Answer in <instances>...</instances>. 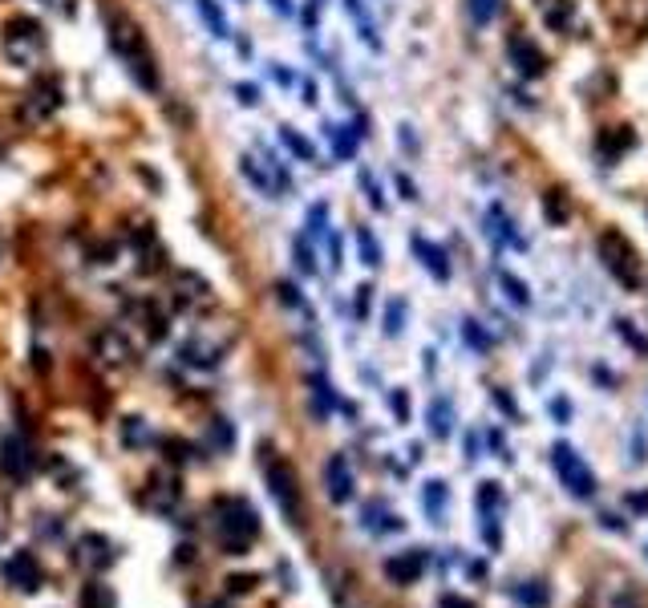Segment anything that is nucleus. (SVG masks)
Segmentation results:
<instances>
[{"mask_svg":"<svg viewBox=\"0 0 648 608\" xmlns=\"http://www.w3.org/2000/svg\"><path fill=\"white\" fill-rule=\"evenodd\" d=\"M426 507L434 515L442 511V507H446V483H426Z\"/></svg>","mask_w":648,"mask_h":608,"instance_id":"obj_35","label":"nucleus"},{"mask_svg":"<svg viewBox=\"0 0 648 608\" xmlns=\"http://www.w3.org/2000/svg\"><path fill=\"white\" fill-rule=\"evenodd\" d=\"M105 29H110V45L114 53L122 58V66L130 69V77L138 82L143 90H158V61L150 53V41H146L143 25L130 17V12H110L105 17Z\"/></svg>","mask_w":648,"mask_h":608,"instance_id":"obj_1","label":"nucleus"},{"mask_svg":"<svg viewBox=\"0 0 648 608\" xmlns=\"http://www.w3.org/2000/svg\"><path fill=\"white\" fill-rule=\"evenodd\" d=\"M632 503H636V507H648V495H632Z\"/></svg>","mask_w":648,"mask_h":608,"instance_id":"obj_51","label":"nucleus"},{"mask_svg":"<svg viewBox=\"0 0 648 608\" xmlns=\"http://www.w3.org/2000/svg\"><path fill=\"white\" fill-rule=\"evenodd\" d=\"M632 143H636V138H632V130L629 126H608V130L600 134V154L604 159H616V154H624V151H632Z\"/></svg>","mask_w":648,"mask_h":608,"instance_id":"obj_18","label":"nucleus"},{"mask_svg":"<svg viewBox=\"0 0 648 608\" xmlns=\"http://www.w3.org/2000/svg\"><path fill=\"white\" fill-rule=\"evenodd\" d=\"M401 321H405V300H390V308H385V333L397 337Z\"/></svg>","mask_w":648,"mask_h":608,"instance_id":"obj_31","label":"nucleus"},{"mask_svg":"<svg viewBox=\"0 0 648 608\" xmlns=\"http://www.w3.org/2000/svg\"><path fill=\"white\" fill-rule=\"evenodd\" d=\"M515 596H523L527 604H539V600H544V589H519Z\"/></svg>","mask_w":648,"mask_h":608,"instance_id":"obj_46","label":"nucleus"},{"mask_svg":"<svg viewBox=\"0 0 648 608\" xmlns=\"http://www.w3.org/2000/svg\"><path fill=\"white\" fill-rule=\"evenodd\" d=\"M94 353L110 365H134V345L126 341L118 329H102V333L94 337Z\"/></svg>","mask_w":648,"mask_h":608,"instance_id":"obj_9","label":"nucleus"},{"mask_svg":"<svg viewBox=\"0 0 648 608\" xmlns=\"http://www.w3.org/2000/svg\"><path fill=\"white\" fill-rule=\"evenodd\" d=\"M280 143H284L288 151H292L300 162H316V151H312V143H308V138H300V134H296L292 126H280Z\"/></svg>","mask_w":648,"mask_h":608,"instance_id":"obj_23","label":"nucleus"},{"mask_svg":"<svg viewBox=\"0 0 648 608\" xmlns=\"http://www.w3.org/2000/svg\"><path fill=\"white\" fill-rule=\"evenodd\" d=\"M357 247H361V260H365L369 268L382 264V247H377V239H373V231H369V228L357 231Z\"/></svg>","mask_w":648,"mask_h":608,"instance_id":"obj_26","label":"nucleus"},{"mask_svg":"<svg viewBox=\"0 0 648 608\" xmlns=\"http://www.w3.org/2000/svg\"><path fill=\"white\" fill-rule=\"evenodd\" d=\"M552 463H555V471H559V479H563V487L575 495V499H588L591 491H596V479H591V471L583 466V458L575 455L567 442H559V447L552 450Z\"/></svg>","mask_w":648,"mask_h":608,"instance_id":"obj_6","label":"nucleus"},{"mask_svg":"<svg viewBox=\"0 0 648 608\" xmlns=\"http://www.w3.org/2000/svg\"><path fill=\"white\" fill-rule=\"evenodd\" d=\"M324 483H328V499L333 503H344V499H353V471L344 463V455H333L328 466H324Z\"/></svg>","mask_w":648,"mask_h":608,"instance_id":"obj_11","label":"nucleus"},{"mask_svg":"<svg viewBox=\"0 0 648 608\" xmlns=\"http://www.w3.org/2000/svg\"><path fill=\"white\" fill-rule=\"evenodd\" d=\"M174 292H179L182 308H203V304L211 300V285L199 272H179L174 276Z\"/></svg>","mask_w":648,"mask_h":608,"instance_id":"obj_12","label":"nucleus"},{"mask_svg":"<svg viewBox=\"0 0 648 608\" xmlns=\"http://www.w3.org/2000/svg\"><path fill=\"white\" fill-rule=\"evenodd\" d=\"M143 321H146L150 341H162V337H166V316L158 313V304H143Z\"/></svg>","mask_w":648,"mask_h":608,"instance_id":"obj_25","label":"nucleus"},{"mask_svg":"<svg viewBox=\"0 0 648 608\" xmlns=\"http://www.w3.org/2000/svg\"><path fill=\"white\" fill-rule=\"evenodd\" d=\"M333 143H336V154H341V159H353V151H357V134L333 130Z\"/></svg>","mask_w":648,"mask_h":608,"instance_id":"obj_36","label":"nucleus"},{"mask_svg":"<svg viewBox=\"0 0 648 608\" xmlns=\"http://www.w3.org/2000/svg\"><path fill=\"white\" fill-rule=\"evenodd\" d=\"M544 17L552 29H567V20H572V0H552Z\"/></svg>","mask_w":648,"mask_h":608,"instance_id":"obj_28","label":"nucleus"},{"mask_svg":"<svg viewBox=\"0 0 648 608\" xmlns=\"http://www.w3.org/2000/svg\"><path fill=\"white\" fill-rule=\"evenodd\" d=\"M4 580H9L17 592H37L45 576H41V564L33 551H17V556L4 564Z\"/></svg>","mask_w":648,"mask_h":608,"instance_id":"obj_7","label":"nucleus"},{"mask_svg":"<svg viewBox=\"0 0 648 608\" xmlns=\"http://www.w3.org/2000/svg\"><path fill=\"white\" fill-rule=\"evenodd\" d=\"M81 560L94 564V568H110L114 564V543L105 540V535H86L81 540Z\"/></svg>","mask_w":648,"mask_h":608,"instance_id":"obj_17","label":"nucleus"},{"mask_svg":"<svg viewBox=\"0 0 648 608\" xmlns=\"http://www.w3.org/2000/svg\"><path fill=\"white\" fill-rule=\"evenodd\" d=\"M369 292H373V288H357V316L369 313Z\"/></svg>","mask_w":648,"mask_h":608,"instance_id":"obj_44","label":"nucleus"},{"mask_svg":"<svg viewBox=\"0 0 648 608\" xmlns=\"http://www.w3.org/2000/svg\"><path fill=\"white\" fill-rule=\"evenodd\" d=\"M498 285L506 288V296H511L519 308H527V304H531V292H527V285H523V280H515L511 272H498Z\"/></svg>","mask_w":648,"mask_h":608,"instance_id":"obj_27","label":"nucleus"},{"mask_svg":"<svg viewBox=\"0 0 648 608\" xmlns=\"http://www.w3.org/2000/svg\"><path fill=\"white\" fill-rule=\"evenodd\" d=\"M429 430L438 438L450 434V401H434V409H429Z\"/></svg>","mask_w":648,"mask_h":608,"instance_id":"obj_29","label":"nucleus"},{"mask_svg":"<svg viewBox=\"0 0 648 608\" xmlns=\"http://www.w3.org/2000/svg\"><path fill=\"white\" fill-rule=\"evenodd\" d=\"M256 584V576H235L231 580V592H243V589H251Z\"/></svg>","mask_w":648,"mask_h":608,"instance_id":"obj_47","label":"nucleus"},{"mask_svg":"<svg viewBox=\"0 0 648 608\" xmlns=\"http://www.w3.org/2000/svg\"><path fill=\"white\" fill-rule=\"evenodd\" d=\"M81 608H114V592H110V584L89 580L86 589H81Z\"/></svg>","mask_w":648,"mask_h":608,"instance_id":"obj_22","label":"nucleus"},{"mask_svg":"<svg viewBox=\"0 0 648 608\" xmlns=\"http://www.w3.org/2000/svg\"><path fill=\"white\" fill-rule=\"evenodd\" d=\"M182 487L174 483V475H154L150 479V491H146V503L154 507V511H171L174 503H179Z\"/></svg>","mask_w":648,"mask_h":608,"instance_id":"obj_15","label":"nucleus"},{"mask_svg":"<svg viewBox=\"0 0 648 608\" xmlns=\"http://www.w3.org/2000/svg\"><path fill=\"white\" fill-rule=\"evenodd\" d=\"M220 353L223 345H207V341H187L179 349L182 362H191V365H203V370H211V365H220Z\"/></svg>","mask_w":648,"mask_h":608,"instance_id":"obj_19","label":"nucleus"},{"mask_svg":"<svg viewBox=\"0 0 648 608\" xmlns=\"http://www.w3.org/2000/svg\"><path fill=\"white\" fill-rule=\"evenodd\" d=\"M344 4H349V12H353V17H357V25H361L365 41H369V45H377V37H373V25H369V12H365V4H361V0H344Z\"/></svg>","mask_w":648,"mask_h":608,"instance_id":"obj_33","label":"nucleus"},{"mask_svg":"<svg viewBox=\"0 0 648 608\" xmlns=\"http://www.w3.org/2000/svg\"><path fill=\"white\" fill-rule=\"evenodd\" d=\"M421 572H426V551L421 548H410V551H401V556H390V560H385V576H390L393 584H413Z\"/></svg>","mask_w":648,"mask_h":608,"instance_id":"obj_10","label":"nucleus"},{"mask_svg":"<svg viewBox=\"0 0 648 608\" xmlns=\"http://www.w3.org/2000/svg\"><path fill=\"white\" fill-rule=\"evenodd\" d=\"M467 9H470V20H474V25H486V20L498 12V0H467Z\"/></svg>","mask_w":648,"mask_h":608,"instance_id":"obj_30","label":"nucleus"},{"mask_svg":"<svg viewBox=\"0 0 648 608\" xmlns=\"http://www.w3.org/2000/svg\"><path fill=\"white\" fill-rule=\"evenodd\" d=\"M511 61H515L519 66V74L523 77H539L547 69V58H544V49L535 45L531 37H527V33H515V37H511Z\"/></svg>","mask_w":648,"mask_h":608,"instance_id":"obj_8","label":"nucleus"},{"mask_svg":"<svg viewBox=\"0 0 648 608\" xmlns=\"http://www.w3.org/2000/svg\"><path fill=\"white\" fill-rule=\"evenodd\" d=\"M361 183H365V191H369V203H373V207H385V199H382V191L373 187V175H361Z\"/></svg>","mask_w":648,"mask_h":608,"instance_id":"obj_42","label":"nucleus"},{"mask_svg":"<svg viewBox=\"0 0 648 608\" xmlns=\"http://www.w3.org/2000/svg\"><path fill=\"white\" fill-rule=\"evenodd\" d=\"M478 507H482V511H495L498 507V483H482V491H478Z\"/></svg>","mask_w":648,"mask_h":608,"instance_id":"obj_37","label":"nucleus"},{"mask_svg":"<svg viewBox=\"0 0 648 608\" xmlns=\"http://www.w3.org/2000/svg\"><path fill=\"white\" fill-rule=\"evenodd\" d=\"M195 4H199V12H203V25H207L215 37L220 41L231 37V25H228V17H223V9L215 4V0H195Z\"/></svg>","mask_w":648,"mask_h":608,"instance_id":"obj_21","label":"nucleus"},{"mask_svg":"<svg viewBox=\"0 0 648 608\" xmlns=\"http://www.w3.org/2000/svg\"><path fill=\"white\" fill-rule=\"evenodd\" d=\"M600 260H604V268H608V272L616 276L624 288L636 292V288L644 285V264H640L636 247L620 236V231H604V236H600Z\"/></svg>","mask_w":648,"mask_h":608,"instance_id":"obj_3","label":"nucleus"},{"mask_svg":"<svg viewBox=\"0 0 648 608\" xmlns=\"http://www.w3.org/2000/svg\"><path fill=\"white\" fill-rule=\"evenodd\" d=\"M393 409H397V418H405V394H393Z\"/></svg>","mask_w":648,"mask_h":608,"instance_id":"obj_48","label":"nucleus"},{"mask_svg":"<svg viewBox=\"0 0 648 608\" xmlns=\"http://www.w3.org/2000/svg\"><path fill=\"white\" fill-rule=\"evenodd\" d=\"M239 97L251 105V102H256V90H251V86H239Z\"/></svg>","mask_w":648,"mask_h":608,"instance_id":"obj_50","label":"nucleus"},{"mask_svg":"<svg viewBox=\"0 0 648 608\" xmlns=\"http://www.w3.org/2000/svg\"><path fill=\"white\" fill-rule=\"evenodd\" d=\"M211 442H215L220 450H231V442H235V434H231V426L223 418L211 422Z\"/></svg>","mask_w":648,"mask_h":608,"instance_id":"obj_34","label":"nucleus"},{"mask_svg":"<svg viewBox=\"0 0 648 608\" xmlns=\"http://www.w3.org/2000/svg\"><path fill=\"white\" fill-rule=\"evenodd\" d=\"M45 4H53V0H45Z\"/></svg>","mask_w":648,"mask_h":608,"instance_id":"obj_52","label":"nucleus"},{"mask_svg":"<svg viewBox=\"0 0 648 608\" xmlns=\"http://www.w3.org/2000/svg\"><path fill=\"white\" fill-rule=\"evenodd\" d=\"M296 264H300V272H308V276L316 272V252L308 247V236L296 239Z\"/></svg>","mask_w":648,"mask_h":608,"instance_id":"obj_32","label":"nucleus"},{"mask_svg":"<svg viewBox=\"0 0 648 608\" xmlns=\"http://www.w3.org/2000/svg\"><path fill=\"white\" fill-rule=\"evenodd\" d=\"M58 105H61L58 82H53V77H41L37 86L29 90V118H45V114H53Z\"/></svg>","mask_w":648,"mask_h":608,"instance_id":"obj_13","label":"nucleus"},{"mask_svg":"<svg viewBox=\"0 0 648 608\" xmlns=\"http://www.w3.org/2000/svg\"><path fill=\"white\" fill-rule=\"evenodd\" d=\"M243 175H248V179L256 183V187H264V191H267V175L256 167V159H243Z\"/></svg>","mask_w":648,"mask_h":608,"instance_id":"obj_40","label":"nucleus"},{"mask_svg":"<svg viewBox=\"0 0 648 608\" xmlns=\"http://www.w3.org/2000/svg\"><path fill=\"white\" fill-rule=\"evenodd\" d=\"M442 608H474V604L462 600V596H454V592H446V596H442Z\"/></svg>","mask_w":648,"mask_h":608,"instance_id":"obj_45","label":"nucleus"},{"mask_svg":"<svg viewBox=\"0 0 648 608\" xmlns=\"http://www.w3.org/2000/svg\"><path fill=\"white\" fill-rule=\"evenodd\" d=\"M45 49V33H41V25L33 17H12L9 25H4V53H9L17 66H25V61L33 58V53H41Z\"/></svg>","mask_w":648,"mask_h":608,"instance_id":"obj_5","label":"nucleus"},{"mask_svg":"<svg viewBox=\"0 0 648 608\" xmlns=\"http://www.w3.org/2000/svg\"><path fill=\"white\" fill-rule=\"evenodd\" d=\"M33 466V450H29V442H20V438H9L4 447H0V471L4 475H25Z\"/></svg>","mask_w":648,"mask_h":608,"instance_id":"obj_14","label":"nucleus"},{"mask_svg":"<svg viewBox=\"0 0 648 608\" xmlns=\"http://www.w3.org/2000/svg\"><path fill=\"white\" fill-rule=\"evenodd\" d=\"M544 215L552 219V223H567V219H572V203H567V195H563V191H547Z\"/></svg>","mask_w":648,"mask_h":608,"instance_id":"obj_24","label":"nucleus"},{"mask_svg":"<svg viewBox=\"0 0 648 608\" xmlns=\"http://www.w3.org/2000/svg\"><path fill=\"white\" fill-rule=\"evenodd\" d=\"M264 475H267V487H272V499L280 503V511H284L292 523H300V479H296L292 463H284V458H267Z\"/></svg>","mask_w":648,"mask_h":608,"instance_id":"obj_4","label":"nucleus"},{"mask_svg":"<svg viewBox=\"0 0 648 608\" xmlns=\"http://www.w3.org/2000/svg\"><path fill=\"white\" fill-rule=\"evenodd\" d=\"M143 418H126L122 422V430H126V442H150V434H146L143 426H138Z\"/></svg>","mask_w":648,"mask_h":608,"instance_id":"obj_38","label":"nucleus"},{"mask_svg":"<svg viewBox=\"0 0 648 608\" xmlns=\"http://www.w3.org/2000/svg\"><path fill=\"white\" fill-rule=\"evenodd\" d=\"M272 9L284 12V17H288V12H292V0H272Z\"/></svg>","mask_w":648,"mask_h":608,"instance_id":"obj_49","label":"nucleus"},{"mask_svg":"<svg viewBox=\"0 0 648 608\" xmlns=\"http://www.w3.org/2000/svg\"><path fill=\"white\" fill-rule=\"evenodd\" d=\"M215 535H220V543L231 551V556H239V551L259 535L256 507H251L248 499H220V503H215Z\"/></svg>","mask_w":648,"mask_h":608,"instance_id":"obj_2","label":"nucleus"},{"mask_svg":"<svg viewBox=\"0 0 648 608\" xmlns=\"http://www.w3.org/2000/svg\"><path fill=\"white\" fill-rule=\"evenodd\" d=\"M324 219H328V207H324V203H316V207L308 211V231H324Z\"/></svg>","mask_w":648,"mask_h":608,"instance_id":"obj_39","label":"nucleus"},{"mask_svg":"<svg viewBox=\"0 0 648 608\" xmlns=\"http://www.w3.org/2000/svg\"><path fill=\"white\" fill-rule=\"evenodd\" d=\"M467 337H470V345H478V349H486V345H490V337H482V333H478V329H474V321L467 324Z\"/></svg>","mask_w":648,"mask_h":608,"instance_id":"obj_43","label":"nucleus"},{"mask_svg":"<svg viewBox=\"0 0 648 608\" xmlns=\"http://www.w3.org/2000/svg\"><path fill=\"white\" fill-rule=\"evenodd\" d=\"M486 231H490V239H495V244L523 247V236H519V231H511V219H506L503 207H490V211H486Z\"/></svg>","mask_w":648,"mask_h":608,"instance_id":"obj_16","label":"nucleus"},{"mask_svg":"<svg viewBox=\"0 0 648 608\" xmlns=\"http://www.w3.org/2000/svg\"><path fill=\"white\" fill-rule=\"evenodd\" d=\"M276 296L284 304H300V292H296V285H288V280H280V285H276Z\"/></svg>","mask_w":648,"mask_h":608,"instance_id":"obj_41","label":"nucleus"},{"mask_svg":"<svg viewBox=\"0 0 648 608\" xmlns=\"http://www.w3.org/2000/svg\"><path fill=\"white\" fill-rule=\"evenodd\" d=\"M413 252H418L421 264H426L429 272L438 276V280H446V276H450V264H446V252H442V247H434L429 239H421V236H418V239H413Z\"/></svg>","mask_w":648,"mask_h":608,"instance_id":"obj_20","label":"nucleus"}]
</instances>
